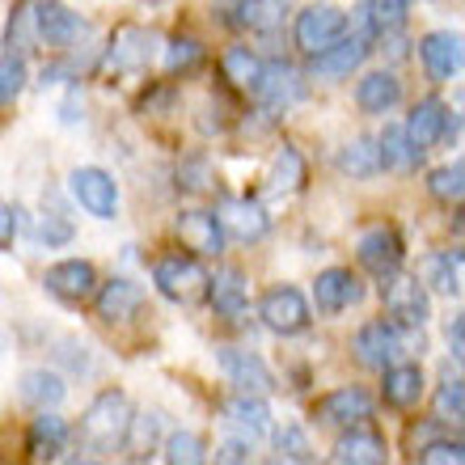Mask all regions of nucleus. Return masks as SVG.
I'll list each match as a JSON object with an SVG mask.
<instances>
[{"label": "nucleus", "instance_id": "nucleus-9", "mask_svg": "<svg viewBox=\"0 0 465 465\" xmlns=\"http://www.w3.org/2000/svg\"><path fill=\"white\" fill-rule=\"evenodd\" d=\"M30 25H35V35L51 47H73L76 38L85 35V22H81V13H73L64 0H35L30 5Z\"/></svg>", "mask_w": 465, "mask_h": 465}, {"label": "nucleus", "instance_id": "nucleus-11", "mask_svg": "<svg viewBox=\"0 0 465 465\" xmlns=\"http://www.w3.org/2000/svg\"><path fill=\"white\" fill-rule=\"evenodd\" d=\"M221 360V372L229 377V385H237V393H258V398H267L275 390V377H271V368L258 360L254 351H242V347H221L216 351Z\"/></svg>", "mask_w": 465, "mask_h": 465}, {"label": "nucleus", "instance_id": "nucleus-24", "mask_svg": "<svg viewBox=\"0 0 465 465\" xmlns=\"http://www.w3.org/2000/svg\"><path fill=\"white\" fill-rule=\"evenodd\" d=\"M355 102H360V111L364 114H390L398 102H402V81L393 73H368L360 85H355Z\"/></svg>", "mask_w": 465, "mask_h": 465}, {"label": "nucleus", "instance_id": "nucleus-35", "mask_svg": "<svg viewBox=\"0 0 465 465\" xmlns=\"http://www.w3.org/2000/svg\"><path fill=\"white\" fill-rule=\"evenodd\" d=\"M339 170L351 173V178H372L381 170L377 161V140H368V135H355L351 144L339 148Z\"/></svg>", "mask_w": 465, "mask_h": 465}, {"label": "nucleus", "instance_id": "nucleus-44", "mask_svg": "<svg viewBox=\"0 0 465 465\" xmlns=\"http://www.w3.org/2000/svg\"><path fill=\"white\" fill-rule=\"evenodd\" d=\"M25 43H30V5H17V13H13L9 22V51L13 55H25Z\"/></svg>", "mask_w": 465, "mask_h": 465}, {"label": "nucleus", "instance_id": "nucleus-40", "mask_svg": "<svg viewBox=\"0 0 465 465\" xmlns=\"http://www.w3.org/2000/svg\"><path fill=\"white\" fill-rule=\"evenodd\" d=\"M25 89V60L22 55H0V106H13Z\"/></svg>", "mask_w": 465, "mask_h": 465}, {"label": "nucleus", "instance_id": "nucleus-42", "mask_svg": "<svg viewBox=\"0 0 465 465\" xmlns=\"http://www.w3.org/2000/svg\"><path fill=\"white\" fill-rule=\"evenodd\" d=\"M275 449H280L283 461H313V444H309V436L296 423H283L275 431Z\"/></svg>", "mask_w": 465, "mask_h": 465}, {"label": "nucleus", "instance_id": "nucleus-10", "mask_svg": "<svg viewBox=\"0 0 465 465\" xmlns=\"http://www.w3.org/2000/svg\"><path fill=\"white\" fill-rule=\"evenodd\" d=\"M43 283H47V292L55 296V301H64V305H85L89 296H94V288H98V271H94V262H85V258H64V262H55V267L43 275Z\"/></svg>", "mask_w": 465, "mask_h": 465}, {"label": "nucleus", "instance_id": "nucleus-12", "mask_svg": "<svg viewBox=\"0 0 465 465\" xmlns=\"http://www.w3.org/2000/svg\"><path fill=\"white\" fill-rule=\"evenodd\" d=\"M153 47H157V38L148 35L144 25H119L111 47H106V68L111 73H144L148 60H153Z\"/></svg>", "mask_w": 465, "mask_h": 465}, {"label": "nucleus", "instance_id": "nucleus-46", "mask_svg": "<svg viewBox=\"0 0 465 465\" xmlns=\"http://www.w3.org/2000/svg\"><path fill=\"white\" fill-rule=\"evenodd\" d=\"M216 461H250V444L245 440H224L216 449Z\"/></svg>", "mask_w": 465, "mask_h": 465}, {"label": "nucleus", "instance_id": "nucleus-6", "mask_svg": "<svg viewBox=\"0 0 465 465\" xmlns=\"http://www.w3.org/2000/svg\"><path fill=\"white\" fill-rule=\"evenodd\" d=\"M258 318H262V326L275 334H283V339H292V334H305L309 322H313V309H309V301L296 288H271L267 296H262V305H258Z\"/></svg>", "mask_w": 465, "mask_h": 465}, {"label": "nucleus", "instance_id": "nucleus-8", "mask_svg": "<svg viewBox=\"0 0 465 465\" xmlns=\"http://www.w3.org/2000/svg\"><path fill=\"white\" fill-rule=\"evenodd\" d=\"M360 267L368 271V275H377L381 283L390 280V275H398L402 271V258H406V245L402 237H398V229H390V224H381V229H368L364 237H360Z\"/></svg>", "mask_w": 465, "mask_h": 465}, {"label": "nucleus", "instance_id": "nucleus-49", "mask_svg": "<svg viewBox=\"0 0 465 465\" xmlns=\"http://www.w3.org/2000/svg\"><path fill=\"white\" fill-rule=\"evenodd\" d=\"M449 343H453V355L461 360V351H465V343H461V318H453V326H449Z\"/></svg>", "mask_w": 465, "mask_h": 465}, {"label": "nucleus", "instance_id": "nucleus-29", "mask_svg": "<svg viewBox=\"0 0 465 465\" xmlns=\"http://www.w3.org/2000/svg\"><path fill=\"white\" fill-rule=\"evenodd\" d=\"M377 161H381V170H415L419 161H423V153H419L411 140H406V132L398 127V123H385V132L377 135Z\"/></svg>", "mask_w": 465, "mask_h": 465}, {"label": "nucleus", "instance_id": "nucleus-41", "mask_svg": "<svg viewBox=\"0 0 465 465\" xmlns=\"http://www.w3.org/2000/svg\"><path fill=\"white\" fill-rule=\"evenodd\" d=\"M436 419H440V423H461L465 419V390L457 377H449L440 390H436Z\"/></svg>", "mask_w": 465, "mask_h": 465}, {"label": "nucleus", "instance_id": "nucleus-7", "mask_svg": "<svg viewBox=\"0 0 465 465\" xmlns=\"http://www.w3.org/2000/svg\"><path fill=\"white\" fill-rule=\"evenodd\" d=\"M68 191H73V199L89 212V216L114 221V212H119V186H114V178L106 170L81 165V170H73V178H68Z\"/></svg>", "mask_w": 465, "mask_h": 465}, {"label": "nucleus", "instance_id": "nucleus-3", "mask_svg": "<svg viewBox=\"0 0 465 465\" xmlns=\"http://www.w3.org/2000/svg\"><path fill=\"white\" fill-rule=\"evenodd\" d=\"M153 283L157 292L173 305H199L208 296V271L199 267V258H183V254H170V258H157L153 267Z\"/></svg>", "mask_w": 465, "mask_h": 465}, {"label": "nucleus", "instance_id": "nucleus-47", "mask_svg": "<svg viewBox=\"0 0 465 465\" xmlns=\"http://www.w3.org/2000/svg\"><path fill=\"white\" fill-rule=\"evenodd\" d=\"M13 237H17V216H13V212L0 203V250H9Z\"/></svg>", "mask_w": 465, "mask_h": 465}, {"label": "nucleus", "instance_id": "nucleus-37", "mask_svg": "<svg viewBox=\"0 0 465 465\" xmlns=\"http://www.w3.org/2000/svg\"><path fill=\"white\" fill-rule=\"evenodd\" d=\"M165 461H170V465H199V461H208V444L199 440L195 431H173V436H165Z\"/></svg>", "mask_w": 465, "mask_h": 465}, {"label": "nucleus", "instance_id": "nucleus-22", "mask_svg": "<svg viewBox=\"0 0 465 465\" xmlns=\"http://www.w3.org/2000/svg\"><path fill=\"white\" fill-rule=\"evenodd\" d=\"M140 309H144V292H140V283H132V280L102 283V292H98V318L102 322L119 326V322H132Z\"/></svg>", "mask_w": 465, "mask_h": 465}, {"label": "nucleus", "instance_id": "nucleus-20", "mask_svg": "<svg viewBox=\"0 0 465 465\" xmlns=\"http://www.w3.org/2000/svg\"><path fill=\"white\" fill-rule=\"evenodd\" d=\"M419 55H423V68H428L436 81H453L461 73V35L453 30H436L419 43Z\"/></svg>", "mask_w": 465, "mask_h": 465}, {"label": "nucleus", "instance_id": "nucleus-1", "mask_svg": "<svg viewBox=\"0 0 465 465\" xmlns=\"http://www.w3.org/2000/svg\"><path fill=\"white\" fill-rule=\"evenodd\" d=\"M132 419H135V411H132V398H127V393H119V390L98 393V398L89 402V411L81 415L76 444L94 457L119 453L123 444H127V436H132Z\"/></svg>", "mask_w": 465, "mask_h": 465}, {"label": "nucleus", "instance_id": "nucleus-17", "mask_svg": "<svg viewBox=\"0 0 465 465\" xmlns=\"http://www.w3.org/2000/svg\"><path fill=\"white\" fill-rule=\"evenodd\" d=\"M216 221H221V229L229 232V237H237V242H245V245L262 242L271 229V216L258 199H221Z\"/></svg>", "mask_w": 465, "mask_h": 465}, {"label": "nucleus", "instance_id": "nucleus-33", "mask_svg": "<svg viewBox=\"0 0 465 465\" xmlns=\"http://www.w3.org/2000/svg\"><path fill=\"white\" fill-rule=\"evenodd\" d=\"M221 68H224V81L242 94H254L258 81H262V60H258L250 47H229L221 55Z\"/></svg>", "mask_w": 465, "mask_h": 465}, {"label": "nucleus", "instance_id": "nucleus-27", "mask_svg": "<svg viewBox=\"0 0 465 465\" xmlns=\"http://www.w3.org/2000/svg\"><path fill=\"white\" fill-rule=\"evenodd\" d=\"M423 398V368L419 364H390L385 368V406L411 411Z\"/></svg>", "mask_w": 465, "mask_h": 465}, {"label": "nucleus", "instance_id": "nucleus-26", "mask_svg": "<svg viewBox=\"0 0 465 465\" xmlns=\"http://www.w3.org/2000/svg\"><path fill=\"white\" fill-rule=\"evenodd\" d=\"M385 457H390V449H385V440H381L377 431H347V436H339V444H334L331 461H339V465H385Z\"/></svg>", "mask_w": 465, "mask_h": 465}, {"label": "nucleus", "instance_id": "nucleus-13", "mask_svg": "<svg viewBox=\"0 0 465 465\" xmlns=\"http://www.w3.org/2000/svg\"><path fill=\"white\" fill-rule=\"evenodd\" d=\"M368 51H372V38L364 35H343L339 43H331V47H322L309 55V68H313V76H331V81H339V76H351L360 64L368 60Z\"/></svg>", "mask_w": 465, "mask_h": 465}, {"label": "nucleus", "instance_id": "nucleus-28", "mask_svg": "<svg viewBox=\"0 0 465 465\" xmlns=\"http://www.w3.org/2000/svg\"><path fill=\"white\" fill-rule=\"evenodd\" d=\"M64 444H68V423L60 415H51V411H38V419L30 423V457L35 461H55L64 453Z\"/></svg>", "mask_w": 465, "mask_h": 465}, {"label": "nucleus", "instance_id": "nucleus-4", "mask_svg": "<svg viewBox=\"0 0 465 465\" xmlns=\"http://www.w3.org/2000/svg\"><path fill=\"white\" fill-rule=\"evenodd\" d=\"M381 296H385V313H390L393 326H402V331H423V322L431 318V296L423 288V280L415 275H390V280L381 283Z\"/></svg>", "mask_w": 465, "mask_h": 465}, {"label": "nucleus", "instance_id": "nucleus-50", "mask_svg": "<svg viewBox=\"0 0 465 465\" xmlns=\"http://www.w3.org/2000/svg\"><path fill=\"white\" fill-rule=\"evenodd\" d=\"M148 5H165V0H148Z\"/></svg>", "mask_w": 465, "mask_h": 465}, {"label": "nucleus", "instance_id": "nucleus-36", "mask_svg": "<svg viewBox=\"0 0 465 465\" xmlns=\"http://www.w3.org/2000/svg\"><path fill=\"white\" fill-rule=\"evenodd\" d=\"M428 191L431 199L440 203H461V191H465V165L453 161V165H440V170L428 173Z\"/></svg>", "mask_w": 465, "mask_h": 465}, {"label": "nucleus", "instance_id": "nucleus-31", "mask_svg": "<svg viewBox=\"0 0 465 465\" xmlns=\"http://www.w3.org/2000/svg\"><path fill=\"white\" fill-rule=\"evenodd\" d=\"M224 419L237 423L245 436H267L271 431V411L258 393H237L232 402H224Z\"/></svg>", "mask_w": 465, "mask_h": 465}, {"label": "nucleus", "instance_id": "nucleus-30", "mask_svg": "<svg viewBox=\"0 0 465 465\" xmlns=\"http://www.w3.org/2000/svg\"><path fill=\"white\" fill-rule=\"evenodd\" d=\"M419 271H423V288H431V292H444V296L461 292V250L428 254Z\"/></svg>", "mask_w": 465, "mask_h": 465}, {"label": "nucleus", "instance_id": "nucleus-5", "mask_svg": "<svg viewBox=\"0 0 465 465\" xmlns=\"http://www.w3.org/2000/svg\"><path fill=\"white\" fill-rule=\"evenodd\" d=\"M347 30H351V22H347L343 9H334V5H309L305 13H296L292 38H296V47L305 51V55H313V51L339 43Z\"/></svg>", "mask_w": 465, "mask_h": 465}, {"label": "nucleus", "instance_id": "nucleus-39", "mask_svg": "<svg viewBox=\"0 0 465 465\" xmlns=\"http://www.w3.org/2000/svg\"><path fill=\"white\" fill-rule=\"evenodd\" d=\"M203 60V43L199 38H191V35H178V38H170V47H165V73H191L195 64Z\"/></svg>", "mask_w": 465, "mask_h": 465}, {"label": "nucleus", "instance_id": "nucleus-16", "mask_svg": "<svg viewBox=\"0 0 465 465\" xmlns=\"http://www.w3.org/2000/svg\"><path fill=\"white\" fill-rule=\"evenodd\" d=\"M360 301H364V283L355 280L347 267L322 271L318 283H313V305H318V313H326V318H334V313L360 305Z\"/></svg>", "mask_w": 465, "mask_h": 465}, {"label": "nucleus", "instance_id": "nucleus-45", "mask_svg": "<svg viewBox=\"0 0 465 465\" xmlns=\"http://www.w3.org/2000/svg\"><path fill=\"white\" fill-rule=\"evenodd\" d=\"M178 178H183L178 186H186V191H203V186H208V165H203V157L191 161V170H178Z\"/></svg>", "mask_w": 465, "mask_h": 465}, {"label": "nucleus", "instance_id": "nucleus-2", "mask_svg": "<svg viewBox=\"0 0 465 465\" xmlns=\"http://www.w3.org/2000/svg\"><path fill=\"white\" fill-rule=\"evenodd\" d=\"M415 347L423 351V334L419 331H402V326H393L390 318L385 322H364L360 331H355V360L372 372H385L390 364H398V355H415Z\"/></svg>", "mask_w": 465, "mask_h": 465}, {"label": "nucleus", "instance_id": "nucleus-48", "mask_svg": "<svg viewBox=\"0 0 465 465\" xmlns=\"http://www.w3.org/2000/svg\"><path fill=\"white\" fill-rule=\"evenodd\" d=\"M161 431V415H140V431H135V440L140 444H153Z\"/></svg>", "mask_w": 465, "mask_h": 465}, {"label": "nucleus", "instance_id": "nucleus-15", "mask_svg": "<svg viewBox=\"0 0 465 465\" xmlns=\"http://www.w3.org/2000/svg\"><path fill=\"white\" fill-rule=\"evenodd\" d=\"M254 98L267 106V111H288L305 98V76L296 73L292 64H262V81H258Z\"/></svg>", "mask_w": 465, "mask_h": 465}, {"label": "nucleus", "instance_id": "nucleus-34", "mask_svg": "<svg viewBox=\"0 0 465 465\" xmlns=\"http://www.w3.org/2000/svg\"><path fill=\"white\" fill-rule=\"evenodd\" d=\"M288 0H237V25L254 30V35H271L283 25Z\"/></svg>", "mask_w": 465, "mask_h": 465}, {"label": "nucleus", "instance_id": "nucleus-18", "mask_svg": "<svg viewBox=\"0 0 465 465\" xmlns=\"http://www.w3.org/2000/svg\"><path fill=\"white\" fill-rule=\"evenodd\" d=\"M178 237H183V245L191 250V254L208 258V254H221L224 250V229L221 221H216V212H203V208H191L178 216Z\"/></svg>", "mask_w": 465, "mask_h": 465}, {"label": "nucleus", "instance_id": "nucleus-14", "mask_svg": "<svg viewBox=\"0 0 465 465\" xmlns=\"http://www.w3.org/2000/svg\"><path fill=\"white\" fill-rule=\"evenodd\" d=\"M372 398H368L360 385H343V390H334L326 393L318 402V423H331V428H360V423H368L372 419Z\"/></svg>", "mask_w": 465, "mask_h": 465}, {"label": "nucleus", "instance_id": "nucleus-25", "mask_svg": "<svg viewBox=\"0 0 465 465\" xmlns=\"http://www.w3.org/2000/svg\"><path fill=\"white\" fill-rule=\"evenodd\" d=\"M25 406H35V411H55V406L68 398V385H64L60 372H51V368H30L22 372V385H17Z\"/></svg>", "mask_w": 465, "mask_h": 465}, {"label": "nucleus", "instance_id": "nucleus-23", "mask_svg": "<svg viewBox=\"0 0 465 465\" xmlns=\"http://www.w3.org/2000/svg\"><path fill=\"white\" fill-rule=\"evenodd\" d=\"M444 114H449V106H444L440 98H423L411 111V119H406V140L419 148V153H428V148L440 144V132H444Z\"/></svg>", "mask_w": 465, "mask_h": 465}, {"label": "nucleus", "instance_id": "nucleus-43", "mask_svg": "<svg viewBox=\"0 0 465 465\" xmlns=\"http://www.w3.org/2000/svg\"><path fill=\"white\" fill-rule=\"evenodd\" d=\"M35 237L43 245H68V242H73V224L64 221L60 212H43V216H38V224H35Z\"/></svg>", "mask_w": 465, "mask_h": 465}, {"label": "nucleus", "instance_id": "nucleus-21", "mask_svg": "<svg viewBox=\"0 0 465 465\" xmlns=\"http://www.w3.org/2000/svg\"><path fill=\"white\" fill-rule=\"evenodd\" d=\"M208 301L221 318H237L250 305V283H245V275L237 267H224L216 275H208Z\"/></svg>", "mask_w": 465, "mask_h": 465}, {"label": "nucleus", "instance_id": "nucleus-32", "mask_svg": "<svg viewBox=\"0 0 465 465\" xmlns=\"http://www.w3.org/2000/svg\"><path fill=\"white\" fill-rule=\"evenodd\" d=\"M301 183H305V157H301L292 144H283L280 153H275V161H271L267 191L271 195H292V191H301Z\"/></svg>", "mask_w": 465, "mask_h": 465}, {"label": "nucleus", "instance_id": "nucleus-19", "mask_svg": "<svg viewBox=\"0 0 465 465\" xmlns=\"http://www.w3.org/2000/svg\"><path fill=\"white\" fill-rule=\"evenodd\" d=\"M406 9H411V0H360L355 5V35L364 38L393 35V30L406 25Z\"/></svg>", "mask_w": 465, "mask_h": 465}, {"label": "nucleus", "instance_id": "nucleus-38", "mask_svg": "<svg viewBox=\"0 0 465 465\" xmlns=\"http://www.w3.org/2000/svg\"><path fill=\"white\" fill-rule=\"evenodd\" d=\"M415 461L419 465H461L465 461V444L461 440H449V436H431L415 449Z\"/></svg>", "mask_w": 465, "mask_h": 465}]
</instances>
